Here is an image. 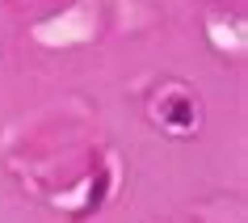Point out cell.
<instances>
[{"label": "cell", "mask_w": 248, "mask_h": 223, "mask_svg": "<svg viewBox=\"0 0 248 223\" xmlns=\"http://www.w3.org/2000/svg\"><path fill=\"white\" fill-rule=\"evenodd\" d=\"M156 118L164 127H172V131H194L198 127V101L185 89H169L156 101Z\"/></svg>", "instance_id": "6da1fadb"}, {"label": "cell", "mask_w": 248, "mask_h": 223, "mask_svg": "<svg viewBox=\"0 0 248 223\" xmlns=\"http://www.w3.org/2000/svg\"><path fill=\"white\" fill-rule=\"evenodd\" d=\"M114 194V164H101V169L89 177V185H84V198H80V207L72 210V219H89V215H97V210L105 207V198Z\"/></svg>", "instance_id": "7a4b0ae2"}]
</instances>
